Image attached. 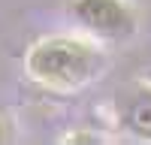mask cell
<instances>
[{
	"mask_svg": "<svg viewBox=\"0 0 151 145\" xmlns=\"http://www.w3.org/2000/svg\"><path fill=\"white\" fill-rule=\"evenodd\" d=\"M27 70L45 85H82L94 72V52L76 39L55 36L30 52Z\"/></svg>",
	"mask_w": 151,
	"mask_h": 145,
	"instance_id": "6da1fadb",
	"label": "cell"
},
{
	"mask_svg": "<svg viewBox=\"0 0 151 145\" xmlns=\"http://www.w3.org/2000/svg\"><path fill=\"white\" fill-rule=\"evenodd\" d=\"M73 15L100 36H127L136 21L118 0H73Z\"/></svg>",
	"mask_w": 151,
	"mask_h": 145,
	"instance_id": "7a4b0ae2",
	"label": "cell"
},
{
	"mask_svg": "<svg viewBox=\"0 0 151 145\" xmlns=\"http://www.w3.org/2000/svg\"><path fill=\"white\" fill-rule=\"evenodd\" d=\"M121 121L136 136L151 139V91L139 88L121 103Z\"/></svg>",
	"mask_w": 151,
	"mask_h": 145,
	"instance_id": "3957f363",
	"label": "cell"
},
{
	"mask_svg": "<svg viewBox=\"0 0 151 145\" xmlns=\"http://www.w3.org/2000/svg\"><path fill=\"white\" fill-rule=\"evenodd\" d=\"M0 142H3V121H0Z\"/></svg>",
	"mask_w": 151,
	"mask_h": 145,
	"instance_id": "277c9868",
	"label": "cell"
}]
</instances>
